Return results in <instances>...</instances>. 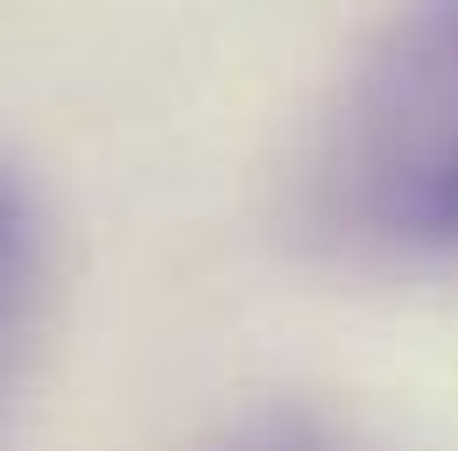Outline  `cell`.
Returning a JSON list of instances; mask_svg holds the SVG:
<instances>
[{
	"label": "cell",
	"mask_w": 458,
	"mask_h": 451,
	"mask_svg": "<svg viewBox=\"0 0 458 451\" xmlns=\"http://www.w3.org/2000/svg\"><path fill=\"white\" fill-rule=\"evenodd\" d=\"M310 205L339 247L458 268V0H423L352 64L310 156Z\"/></svg>",
	"instance_id": "obj_1"
},
{
	"label": "cell",
	"mask_w": 458,
	"mask_h": 451,
	"mask_svg": "<svg viewBox=\"0 0 458 451\" xmlns=\"http://www.w3.org/2000/svg\"><path fill=\"white\" fill-rule=\"evenodd\" d=\"M36 303H43V212L14 163H0V409L14 395L21 353L36 332Z\"/></svg>",
	"instance_id": "obj_2"
},
{
	"label": "cell",
	"mask_w": 458,
	"mask_h": 451,
	"mask_svg": "<svg viewBox=\"0 0 458 451\" xmlns=\"http://www.w3.org/2000/svg\"><path fill=\"white\" fill-rule=\"evenodd\" d=\"M205 451H381V445H367L352 423L318 416V409H268V416H247V423L219 430Z\"/></svg>",
	"instance_id": "obj_3"
}]
</instances>
